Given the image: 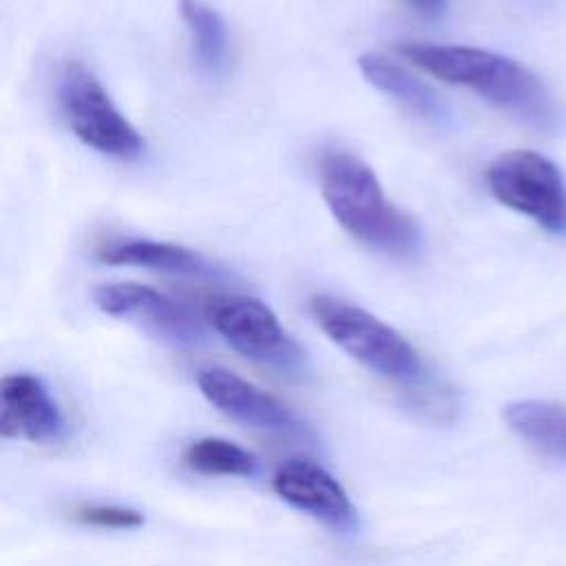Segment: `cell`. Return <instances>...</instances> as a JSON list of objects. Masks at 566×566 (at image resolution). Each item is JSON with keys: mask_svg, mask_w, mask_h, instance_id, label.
Returning <instances> with one entry per match:
<instances>
[{"mask_svg": "<svg viewBox=\"0 0 566 566\" xmlns=\"http://www.w3.org/2000/svg\"><path fill=\"white\" fill-rule=\"evenodd\" d=\"M398 53L427 75L467 88L511 117L544 130L564 128L566 113L544 80L522 62L467 44L400 42Z\"/></svg>", "mask_w": 566, "mask_h": 566, "instance_id": "1", "label": "cell"}, {"mask_svg": "<svg viewBox=\"0 0 566 566\" xmlns=\"http://www.w3.org/2000/svg\"><path fill=\"white\" fill-rule=\"evenodd\" d=\"M321 195L336 223L363 245L396 259L420 252V228L411 214L385 197L367 161L358 155L329 148L318 159Z\"/></svg>", "mask_w": 566, "mask_h": 566, "instance_id": "2", "label": "cell"}, {"mask_svg": "<svg viewBox=\"0 0 566 566\" xmlns=\"http://www.w3.org/2000/svg\"><path fill=\"white\" fill-rule=\"evenodd\" d=\"M310 312L321 332L371 374L416 391H424L447 411L453 409L449 389L433 385L418 349L391 325L367 310L329 294H314Z\"/></svg>", "mask_w": 566, "mask_h": 566, "instance_id": "3", "label": "cell"}, {"mask_svg": "<svg viewBox=\"0 0 566 566\" xmlns=\"http://www.w3.org/2000/svg\"><path fill=\"white\" fill-rule=\"evenodd\" d=\"M57 104L71 133L91 150L133 161L144 153V137L117 108L99 77L82 62H66L57 77Z\"/></svg>", "mask_w": 566, "mask_h": 566, "instance_id": "4", "label": "cell"}, {"mask_svg": "<svg viewBox=\"0 0 566 566\" xmlns=\"http://www.w3.org/2000/svg\"><path fill=\"white\" fill-rule=\"evenodd\" d=\"M486 188L506 208L555 237H566V177L548 157L515 148L497 155L484 172Z\"/></svg>", "mask_w": 566, "mask_h": 566, "instance_id": "5", "label": "cell"}, {"mask_svg": "<svg viewBox=\"0 0 566 566\" xmlns=\"http://www.w3.org/2000/svg\"><path fill=\"white\" fill-rule=\"evenodd\" d=\"M210 325L241 356L276 369L303 367V349L270 305L252 296H228L210 305Z\"/></svg>", "mask_w": 566, "mask_h": 566, "instance_id": "6", "label": "cell"}, {"mask_svg": "<svg viewBox=\"0 0 566 566\" xmlns=\"http://www.w3.org/2000/svg\"><path fill=\"white\" fill-rule=\"evenodd\" d=\"M93 303L99 312L133 323L177 347H192L203 338L199 321L186 305L144 283H102L93 290Z\"/></svg>", "mask_w": 566, "mask_h": 566, "instance_id": "7", "label": "cell"}, {"mask_svg": "<svg viewBox=\"0 0 566 566\" xmlns=\"http://www.w3.org/2000/svg\"><path fill=\"white\" fill-rule=\"evenodd\" d=\"M272 486L285 504L334 531H352L358 524L343 484L314 460L294 458L283 462L272 478Z\"/></svg>", "mask_w": 566, "mask_h": 566, "instance_id": "8", "label": "cell"}, {"mask_svg": "<svg viewBox=\"0 0 566 566\" xmlns=\"http://www.w3.org/2000/svg\"><path fill=\"white\" fill-rule=\"evenodd\" d=\"M0 433L7 440L53 444L66 433V418L49 387L33 374H9L0 382Z\"/></svg>", "mask_w": 566, "mask_h": 566, "instance_id": "9", "label": "cell"}, {"mask_svg": "<svg viewBox=\"0 0 566 566\" xmlns=\"http://www.w3.org/2000/svg\"><path fill=\"white\" fill-rule=\"evenodd\" d=\"M203 398L230 420L270 433L296 429L294 413L272 394L223 367H206L197 374Z\"/></svg>", "mask_w": 566, "mask_h": 566, "instance_id": "10", "label": "cell"}, {"mask_svg": "<svg viewBox=\"0 0 566 566\" xmlns=\"http://www.w3.org/2000/svg\"><path fill=\"white\" fill-rule=\"evenodd\" d=\"M95 259L106 265H128L144 268L170 276H188V279H217L219 268L210 263L203 254L155 239H113L97 248Z\"/></svg>", "mask_w": 566, "mask_h": 566, "instance_id": "11", "label": "cell"}, {"mask_svg": "<svg viewBox=\"0 0 566 566\" xmlns=\"http://www.w3.org/2000/svg\"><path fill=\"white\" fill-rule=\"evenodd\" d=\"M358 71L376 91L391 97L413 117L438 126L449 119V111L438 93L387 55L371 51L358 55Z\"/></svg>", "mask_w": 566, "mask_h": 566, "instance_id": "12", "label": "cell"}, {"mask_svg": "<svg viewBox=\"0 0 566 566\" xmlns=\"http://www.w3.org/2000/svg\"><path fill=\"white\" fill-rule=\"evenodd\" d=\"M506 427L537 455L566 462V405L517 400L504 407Z\"/></svg>", "mask_w": 566, "mask_h": 566, "instance_id": "13", "label": "cell"}, {"mask_svg": "<svg viewBox=\"0 0 566 566\" xmlns=\"http://www.w3.org/2000/svg\"><path fill=\"white\" fill-rule=\"evenodd\" d=\"M179 18L197 64L210 75H221L230 57V38L221 13L206 0H179Z\"/></svg>", "mask_w": 566, "mask_h": 566, "instance_id": "14", "label": "cell"}, {"mask_svg": "<svg viewBox=\"0 0 566 566\" xmlns=\"http://www.w3.org/2000/svg\"><path fill=\"white\" fill-rule=\"evenodd\" d=\"M184 464L201 475L223 478H252L256 473V458L226 440V438H199L184 451Z\"/></svg>", "mask_w": 566, "mask_h": 566, "instance_id": "15", "label": "cell"}, {"mask_svg": "<svg viewBox=\"0 0 566 566\" xmlns=\"http://www.w3.org/2000/svg\"><path fill=\"white\" fill-rule=\"evenodd\" d=\"M73 517L80 524L95 526V528H137L144 524V515L128 506L117 504H82L73 509Z\"/></svg>", "mask_w": 566, "mask_h": 566, "instance_id": "16", "label": "cell"}, {"mask_svg": "<svg viewBox=\"0 0 566 566\" xmlns=\"http://www.w3.org/2000/svg\"><path fill=\"white\" fill-rule=\"evenodd\" d=\"M413 11H418L420 15H427V18H436L440 15L444 9H447V2L449 0H405Z\"/></svg>", "mask_w": 566, "mask_h": 566, "instance_id": "17", "label": "cell"}]
</instances>
